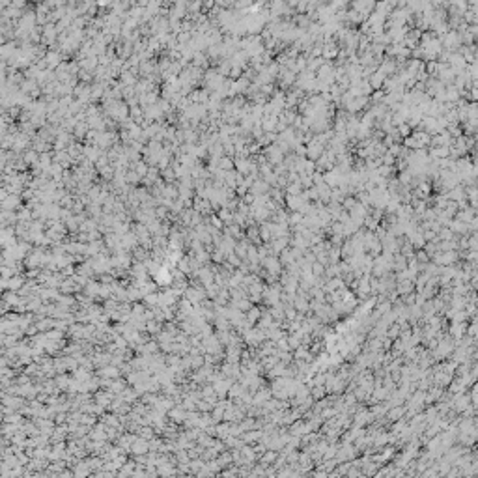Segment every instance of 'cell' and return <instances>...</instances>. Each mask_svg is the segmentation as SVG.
Listing matches in <instances>:
<instances>
[{
  "label": "cell",
  "instance_id": "1",
  "mask_svg": "<svg viewBox=\"0 0 478 478\" xmlns=\"http://www.w3.org/2000/svg\"><path fill=\"white\" fill-rule=\"evenodd\" d=\"M430 2H432V4H441L443 0H430Z\"/></svg>",
  "mask_w": 478,
  "mask_h": 478
}]
</instances>
